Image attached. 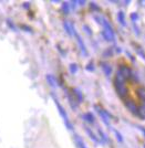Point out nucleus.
<instances>
[{
  "label": "nucleus",
  "mask_w": 145,
  "mask_h": 148,
  "mask_svg": "<svg viewBox=\"0 0 145 148\" xmlns=\"http://www.w3.org/2000/svg\"><path fill=\"white\" fill-rule=\"evenodd\" d=\"M118 72L125 79V81H132V79L134 77L132 70L130 68H127V66H122V68H120V70Z\"/></svg>",
  "instance_id": "1"
},
{
  "label": "nucleus",
  "mask_w": 145,
  "mask_h": 148,
  "mask_svg": "<svg viewBox=\"0 0 145 148\" xmlns=\"http://www.w3.org/2000/svg\"><path fill=\"white\" fill-rule=\"evenodd\" d=\"M104 25H105V29H104V38L109 40V41H112L114 38V33H113V30H112V28L109 25L107 22H104Z\"/></svg>",
  "instance_id": "2"
},
{
  "label": "nucleus",
  "mask_w": 145,
  "mask_h": 148,
  "mask_svg": "<svg viewBox=\"0 0 145 148\" xmlns=\"http://www.w3.org/2000/svg\"><path fill=\"white\" fill-rule=\"evenodd\" d=\"M136 92H137V95H139V99L142 101V104H145V87L141 85V86L137 87Z\"/></svg>",
  "instance_id": "3"
},
{
  "label": "nucleus",
  "mask_w": 145,
  "mask_h": 148,
  "mask_svg": "<svg viewBox=\"0 0 145 148\" xmlns=\"http://www.w3.org/2000/svg\"><path fill=\"white\" fill-rule=\"evenodd\" d=\"M119 18H120L121 23H122L123 25H125V20H124V13H123V12H120V14H119Z\"/></svg>",
  "instance_id": "4"
}]
</instances>
